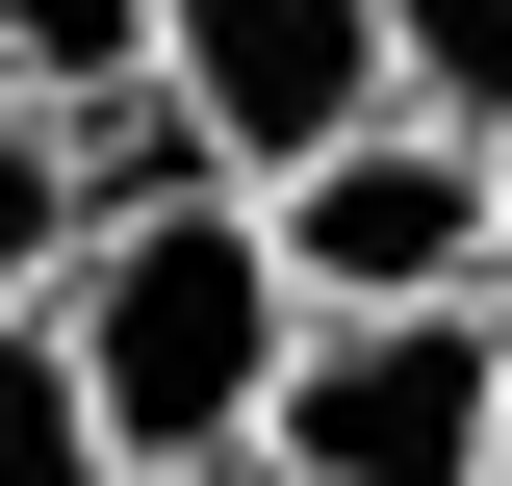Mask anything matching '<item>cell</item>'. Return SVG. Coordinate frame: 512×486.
Wrapping results in <instances>:
<instances>
[{
  "label": "cell",
  "instance_id": "2",
  "mask_svg": "<svg viewBox=\"0 0 512 486\" xmlns=\"http://www.w3.org/2000/svg\"><path fill=\"white\" fill-rule=\"evenodd\" d=\"M487 435H512V307H384L282 359L256 486H487Z\"/></svg>",
  "mask_w": 512,
  "mask_h": 486
},
{
  "label": "cell",
  "instance_id": "10",
  "mask_svg": "<svg viewBox=\"0 0 512 486\" xmlns=\"http://www.w3.org/2000/svg\"><path fill=\"white\" fill-rule=\"evenodd\" d=\"M487 486H512V435H487Z\"/></svg>",
  "mask_w": 512,
  "mask_h": 486
},
{
  "label": "cell",
  "instance_id": "6",
  "mask_svg": "<svg viewBox=\"0 0 512 486\" xmlns=\"http://www.w3.org/2000/svg\"><path fill=\"white\" fill-rule=\"evenodd\" d=\"M384 103L487 154V128H512V0H384Z\"/></svg>",
  "mask_w": 512,
  "mask_h": 486
},
{
  "label": "cell",
  "instance_id": "1",
  "mask_svg": "<svg viewBox=\"0 0 512 486\" xmlns=\"http://www.w3.org/2000/svg\"><path fill=\"white\" fill-rule=\"evenodd\" d=\"M52 359H77V410H103L128 486H231L256 410H282V359H308V307H282V256H256L231 180H180V205H128V231H77Z\"/></svg>",
  "mask_w": 512,
  "mask_h": 486
},
{
  "label": "cell",
  "instance_id": "4",
  "mask_svg": "<svg viewBox=\"0 0 512 486\" xmlns=\"http://www.w3.org/2000/svg\"><path fill=\"white\" fill-rule=\"evenodd\" d=\"M256 256H282V307H308V333H384V307H487V154L384 103L359 154H308V180L256 205Z\"/></svg>",
  "mask_w": 512,
  "mask_h": 486
},
{
  "label": "cell",
  "instance_id": "7",
  "mask_svg": "<svg viewBox=\"0 0 512 486\" xmlns=\"http://www.w3.org/2000/svg\"><path fill=\"white\" fill-rule=\"evenodd\" d=\"M0 77L26 103H154V0H0Z\"/></svg>",
  "mask_w": 512,
  "mask_h": 486
},
{
  "label": "cell",
  "instance_id": "9",
  "mask_svg": "<svg viewBox=\"0 0 512 486\" xmlns=\"http://www.w3.org/2000/svg\"><path fill=\"white\" fill-rule=\"evenodd\" d=\"M487 307H512V128H487Z\"/></svg>",
  "mask_w": 512,
  "mask_h": 486
},
{
  "label": "cell",
  "instance_id": "8",
  "mask_svg": "<svg viewBox=\"0 0 512 486\" xmlns=\"http://www.w3.org/2000/svg\"><path fill=\"white\" fill-rule=\"evenodd\" d=\"M0 486H128V461H103V410H77V359H52V307L0 333Z\"/></svg>",
  "mask_w": 512,
  "mask_h": 486
},
{
  "label": "cell",
  "instance_id": "5",
  "mask_svg": "<svg viewBox=\"0 0 512 486\" xmlns=\"http://www.w3.org/2000/svg\"><path fill=\"white\" fill-rule=\"evenodd\" d=\"M52 282H77V103H26V77H0V333H26Z\"/></svg>",
  "mask_w": 512,
  "mask_h": 486
},
{
  "label": "cell",
  "instance_id": "3",
  "mask_svg": "<svg viewBox=\"0 0 512 486\" xmlns=\"http://www.w3.org/2000/svg\"><path fill=\"white\" fill-rule=\"evenodd\" d=\"M154 103L231 205H282L308 154L384 128V0H154Z\"/></svg>",
  "mask_w": 512,
  "mask_h": 486
}]
</instances>
